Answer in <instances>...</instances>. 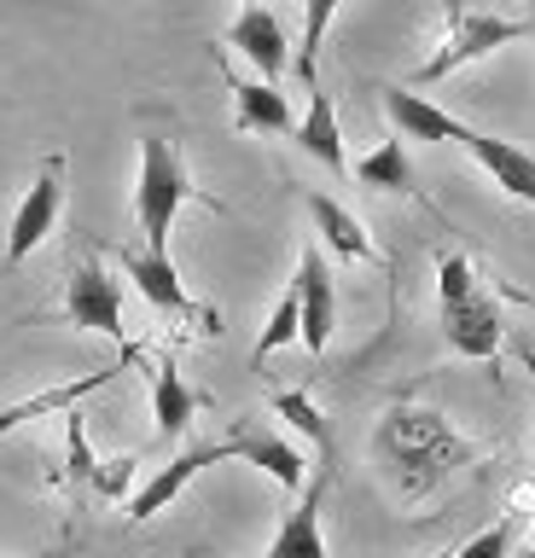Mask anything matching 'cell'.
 Wrapping results in <instances>:
<instances>
[{
  "instance_id": "1",
  "label": "cell",
  "mask_w": 535,
  "mask_h": 558,
  "mask_svg": "<svg viewBox=\"0 0 535 558\" xmlns=\"http://www.w3.org/2000/svg\"><path fill=\"white\" fill-rule=\"evenodd\" d=\"M378 460H385V471L396 477V488H402V500H420L430 495L448 471H460L465 460H472V442L448 425L442 413L430 408H390L385 418H378V436H373Z\"/></svg>"
},
{
  "instance_id": "2",
  "label": "cell",
  "mask_w": 535,
  "mask_h": 558,
  "mask_svg": "<svg viewBox=\"0 0 535 558\" xmlns=\"http://www.w3.org/2000/svg\"><path fill=\"white\" fill-rule=\"evenodd\" d=\"M437 296H442V338L454 355L465 361H495V349H500V308H495V296L477 286V268L465 256L448 251L437 262Z\"/></svg>"
},
{
  "instance_id": "3",
  "label": "cell",
  "mask_w": 535,
  "mask_h": 558,
  "mask_svg": "<svg viewBox=\"0 0 535 558\" xmlns=\"http://www.w3.org/2000/svg\"><path fill=\"white\" fill-rule=\"evenodd\" d=\"M198 186L181 163V146L175 140H141V181H134V221H141L146 244L141 251L151 256H169V233H175V216L181 204H193Z\"/></svg>"
},
{
  "instance_id": "4",
  "label": "cell",
  "mask_w": 535,
  "mask_h": 558,
  "mask_svg": "<svg viewBox=\"0 0 535 558\" xmlns=\"http://www.w3.org/2000/svg\"><path fill=\"white\" fill-rule=\"evenodd\" d=\"M530 24L524 17H495V12H465L460 0H448V29H442V47L430 52V59L413 70V82H442L454 76L460 64L483 59V52L507 47V41H524Z\"/></svg>"
},
{
  "instance_id": "5",
  "label": "cell",
  "mask_w": 535,
  "mask_h": 558,
  "mask_svg": "<svg viewBox=\"0 0 535 558\" xmlns=\"http://www.w3.org/2000/svg\"><path fill=\"white\" fill-rule=\"evenodd\" d=\"M64 320L71 326H88L99 331V338H111V343H123L129 349V320H123V291H117V279L99 268L94 256H82L76 268H71V291H64Z\"/></svg>"
},
{
  "instance_id": "6",
  "label": "cell",
  "mask_w": 535,
  "mask_h": 558,
  "mask_svg": "<svg viewBox=\"0 0 535 558\" xmlns=\"http://www.w3.org/2000/svg\"><path fill=\"white\" fill-rule=\"evenodd\" d=\"M117 262H123V274L141 286V296L158 314H169V320H193V326H221L210 308H198L193 296H186L181 286V274H175V262L169 256H151V251H117Z\"/></svg>"
},
{
  "instance_id": "7",
  "label": "cell",
  "mask_w": 535,
  "mask_h": 558,
  "mask_svg": "<svg viewBox=\"0 0 535 558\" xmlns=\"http://www.w3.org/2000/svg\"><path fill=\"white\" fill-rule=\"evenodd\" d=\"M59 204H64V163H59V157H47V169L36 174V186L24 192L19 216H12V233H7V268H19V262L36 251L47 233H53Z\"/></svg>"
},
{
  "instance_id": "8",
  "label": "cell",
  "mask_w": 535,
  "mask_h": 558,
  "mask_svg": "<svg viewBox=\"0 0 535 558\" xmlns=\"http://www.w3.org/2000/svg\"><path fill=\"white\" fill-rule=\"evenodd\" d=\"M291 291H297L303 303V343L308 355H326V343H332V326H338V279L326 268V256L308 244L297 256V279H291Z\"/></svg>"
},
{
  "instance_id": "9",
  "label": "cell",
  "mask_w": 535,
  "mask_h": 558,
  "mask_svg": "<svg viewBox=\"0 0 535 558\" xmlns=\"http://www.w3.org/2000/svg\"><path fill=\"white\" fill-rule=\"evenodd\" d=\"M326 488H332V448L320 453V471H315V483H308V495L285 512L280 535L268 541V553H263V558H326V535H320Z\"/></svg>"
},
{
  "instance_id": "10",
  "label": "cell",
  "mask_w": 535,
  "mask_h": 558,
  "mask_svg": "<svg viewBox=\"0 0 535 558\" xmlns=\"http://www.w3.org/2000/svg\"><path fill=\"white\" fill-rule=\"evenodd\" d=\"M134 361H141V349L129 343V355H123V361L94 366V373H82V378H71V384H53V390H41V396L19 401V408H7V413H0V436H7V430H19V425H36V418H47V413H76V408H82V396L106 390V384H111L117 373H129Z\"/></svg>"
},
{
  "instance_id": "11",
  "label": "cell",
  "mask_w": 535,
  "mask_h": 558,
  "mask_svg": "<svg viewBox=\"0 0 535 558\" xmlns=\"http://www.w3.org/2000/svg\"><path fill=\"white\" fill-rule=\"evenodd\" d=\"M216 460H233L228 436H221V442H198V448H186L181 460H169V465L158 471V477H151V483L141 488V495L129 500V523H151V518L163 512V506H175V500H181V488L193 483L204 465H216Z\"/></svg>"
},
{
  "instance_id": "12",
  "label": "cell",
  "mask_w": 535,
  "mask_h": 558,
  "mask_svg": "<svg viewBox=\"0 0 535 558\" xmlns=\"http://www.w3.org/2000/svg\"><path fill=\"white\" fill-rule=\"evenodd\" d=\"M228 47L239 52V59H251L256 70H263V82H273L280 70L291 64V47H285V29H280V17H273L263 0H251L245 12L233 17V29H228Z\"/></svg>"
},
{
  "instance_id": "13",
  "label": "cell",
  "mask_w": 535,
  "mask_h": 558,
  "mask_svg": "<svg viewBox=\"0 0 535 558\" xmlns=\"http://www.w3.org/2000/svg\"><path fill=\"white\" fill-rule=\"evenodd\" d=\"M228 448H233V460L263 465L280 488H303V453L291 448L285 436H273L263 418H239V425L228 430Z\"/></svg>"
},
{
  "instance_id": "14",
  "label": "cell",
  "mask_w": 535,
  "mask_h": 558,
  "mask_svg": "<svg viewBox=\"0 0 535 558\" xmlns=\"http://www.w3.org/2000/svg\"><path fill=\"white\" fill-rule=\"evenodd\" d=\"M465 151L489 169V181L507 192V198L535 209V151L512 146V140H495V134H477V129H472V140H465Z\"/></svg>"
},
{
  "instance_id": "15",
  "label": "cell",
  "mask_w": 535,
  "mask_h": 558,
  "mask_svg": "<svg viewBox=\"0 0 535 558\" xmlns=\"http://www.w3.org/2000/svg\"><path fill=\"white\" fill-rule=\"evenodd\" d=\"M385 117L396 122L402 140H454V146L472 140L460 117H448L442 105H430L425 94H408V87H385Z\"/></svg>"
},
{
  "instance_id": "16",
  "label": "cell",
  "mask_w": 535,
  "mask_h": 558,
  "mask_svg": "<svg viewBox=\"0 0 535 558\" xmlns=\"http://www.w3.org/2000/svg\"><path fill=\"white\" fill-rule=\"evenodd\" d=\"M297 146L315 157V163H326L332 174H350V151H343V129H338V105L332 94H320V87H308V117L297 122Z\"/></svg>"
},
{
  "instance_id": "17",
  "label": "cell",
  "mask_w": 535,
  "mask_h": 558,
  "mask_svg": "<svg viewBox=\"0 0 535 558\" xmlns=\"http://www.w3.org/2000/svg\"><path fill=\"white\" fill-rule=\"evenodd\" d=\"M193 413H198V396L186 390V378L175 373V361L158 355V366H151V418H158V442L186 436Z\"/></svg>"
},
{
  "instance_id": "18",
  "label": "cell",
  "mask_w": 535,
  "mask_h": 558,
  "mask_svg": "<svg viewBox=\"0 0 535 558\" xmlns=\"http://www.w3.org/2000/svg\"><path fill=\"white\" fill-rule=\"evenodd\" d=\"M233 122L245 134H297L291 105L273 82H233Z\"/></svg>"
},
{
  "instance_id": "19",
  "label": "cell",
  "mask_w": 535,
  "mask_h": 558,
  "mask_svg": "<svg viewBox=\"0 0 535 558\" xmlns=\"http://www.w3.org/2000/svg\"><path fill=\"white\" fill-rule=\"evenodd\" d=\"M308 216H315L320 239L332 244V251H338L343 262H378V244L367 239V227H361V221H355L338 198H326V192H308Z\"/></svg>"
},
{
  "instance_id": "20",
  "label": "cell",
  "mask_w": 535,
  "mask_h": 558,
  "mask_svg": "<svg viewBox=\"0 0 535 558\" xmlns=\"http://www.w3.org/2000/svg\"><path fill=\"white\" fill-rule=\"evenodd\" d=\"M355 181L373 186V192H402V198H420V186H413V163H408V146L402 134L385 140V146H373L367 157L355 163Z\"/></svg>"
},
{
  "instance_id": "21",
  "label": "cell",
  "mask_w": 535,
  "mask_h": 558,
  "mask_svg": "<svg viewBox=\"0 0 535 558\" xmlns=\"http://www.w3.org/2000/svg\"><path fill=\"white\" fill-rule=\"evenodd\" d=\"M332 12H338V0H303V47H297V59H291V70L315 87V64H320V41H326V29H332Z\"/></svg>"
},
{
  "instance_id": "22",
  "label": "cell",
  "mask_w": 535,
  "mask_h": 558,
  "mask_svg": "<svg viewBox=\"0 0 535 558\" xmlns=\"http://www.w3.org/2000/svg\"><path fill=\"white\" fill-rule=\"evenodd\" d=\"M285 343H303V303H297V291H285L280 303H273V320L263 326V338H256L251 349V361L263 366L273 349H285Z\"/></svg>"
},
{
  "instance_id": "23",
  "label": "cell",
  "mask_w": 535,
  "mask_h": 558,
  "mask_svg": "<svg viewBox=\"0 0 535 558\" xmlns=\"http://www.w3.org/2000/svg\"><path fill=\"white\" fill-rule=\"evenodd\" d=\"M273 413H280V418H291V425H297V430L308 436V442H315V453H326V448H332V430H326L320 408H315V401H308L303 390H280V396H273Z\"/></svg>"
},
{
  "instance_id": "24",
  "label": "cell",
  "mask_w": 535,
  "mask_h": 558,
  "mask_svg": "<svg viewBox=\"0 0 535 558\" xmlns=\"http://www.w3.org/2000/svg\"><path fill=\"white\" fill-rule=\"evenodd\" d=\"M512 535H518V518H500L489 523L483 535H472L454 558H512Z\"/></svg>"
},
{
  "instance_id": "25",
  "label": "cell",
  "mask_w": 535,
  "mask_h": 558,
  "mask_svg": "<svg viewBox=\"0 0 535 558\" xmlns=\"http://www.w3.org/2000/svg\"><path fill=\"white\" fill-rule=\"evenodd\" d=\"M129 477H134V460H106V465H99V483H94V495H123V488H129Z\"/></svg>"
},
{
  "instance_id": "26",
  "label": "cell",
  "mask_w": 535,
  "mask_h": 558,
  "mask_svg": "<svg viewBox=\"0 0 535 558\" xmlns=\"http://www.w3.org/2000/svg\"><path fill=\"white\" fill-rule=\"evenodd\" d=\"M36 558H59V553H36Z\"/></svg>"
},
{
  "instance_id": "27",
  "label": "cell",
  "mask_w": 535,
  "mask_h": 558,
  "mask_svg": "<svg viewBox=\"0 0 535 558\" xmlns=\"http://www.w3.org/2000/svg\"><path fill=\"white\" fill-rule=\"evenodd\" d=\"M186 558H204V553H186Z\"/></svg>"
},
{
  "instance_id": "28",
  "label": "cell",
  "mask_w": 535,
  "mask_h": 558,
  "mask_svg": "<svg viewBox=\"0 0 535 558\" xmlns=\"http://www.w3.org/2000/svg\"><path fill=\"white\" fill-rule=\"evenodd\" d=\"M524 558H535V547H530V553H524Z\"/></svg>"
},
{
  "instance_id": "29",
  "label": "cell",
  "mask_w": 535,
  "mask_h": 558,
  "mask_svg": "<svg viewBox=\"0 0 535 558\" xmlns=\"http://www.w3.org/2000/svg\"><path fill=\"white\" fill-rule=\"evenodd\" d=\"M442 558H448V553H442Z\"/></svg>"
}]
</instances>
